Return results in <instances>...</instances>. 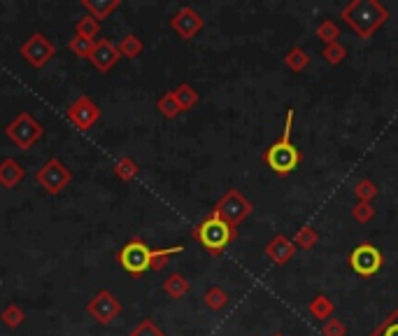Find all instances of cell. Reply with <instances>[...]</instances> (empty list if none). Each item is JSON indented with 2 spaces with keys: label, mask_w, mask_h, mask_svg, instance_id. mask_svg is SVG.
Returning <instances> with one entry per match:
<instances>
[{
  "label": "cell",
  "mask_w": 398,
  "mask_h": 336,
  "mask_svg": "<svg viewBox=\"0 0 398 336\" xmlns=\"http://www.w3.org/2000/svg\"><path fill=\"white\" fill-rule=\"evenodd\" d=\"M340 19H343L359 37L368 40V37H373L375 30H380L384 24H387L389 10L384 8L380 0H352V3L345 5L343 12H340Z\"/></svg>",
  "instance_id": "1"
},
{
  "label": "cell",
  "mask_w": 398,
  "mask_h": 336,
  "mask_svg": "<svg viewBox=\"0 0 398 336\" xmlns=\"http://www.w3.org/2000/svg\"><path fill=\"white\" fill-rule=\"evenodd\" d=\"M291 131H293V110H287V124L282 131V138L275 141L271 148L263 154V161L268 163V168H273L278 175H289L298 168V163L303 161V154L291 141Z\"/></svg>",
  "instance_id": "2"
},
{
  "label": "cell",
  "mask_w": 398,
  "mask_h": 336,
  "mask_svg": "<svg viewBox=\"0 0 398 336\" xmlns=\"http://www.w3.org/2000/svg\"><path fill=\"white\" fill-rule=\"evenodd\" d=\"M191 233H194V238L210 252V255H221L237 236L235 227L226 224V222L215 213H210L208 218H203L198 222Z\"/></svg>",
  "instance_id": "3"
},
{
  "label": "cell",
  "mask_w": 398,
  "mask_h": 336,
  "mask_svg": "<svg viewBox=\"0 0 398 336\" xmlns=\"http://www.w3.org/2000/svg\"><path fill=\"white\" fill-rule=\"evenodd\" d=\"M152 257H154V250L140 236L131 238L124 248L117 252L119 266L131 276H143L147 271H152Z\"/></svg>",
  "instance_id": "4"
},
{
  "label": "cell",
  "mask_w": 398,
  "mask_h": 336,
  "mask_svg": "<svg viewBox=\"0 0 398 336\" xmlns=\"http://www.w3.org/2000/svg\"><path fill=\"white\" fill-rule=\"evenodd\" d=\"M5 136L19 150H30L44 136V126L30 112H21L5 126Z\"/></svg>",
  "instance_id": "5"
},
{
  "label": "cell",
  "mask_w": 398,
  "mask_h": 336,
  "mask_svg": "<svg viewBox=\"0 0 398 336\" xmlns=\"http://www.w3.org/2000/svg\"><path fill=\"white\" fill-rule=\"evenodd\" d=\"M252 211H254L252 201H247L245 196L240 194V189H228V192L215 204V208H212V213L219 215V218L230 227H237L247 215H252Z\"/></svg>",
  "instance_id": "6"
},
{
  "label": "cell",
  "mask_w": 398,
  "mask_h": 336,
  "mask_svg": "<svg viewBox=\"0 0 398 336\" xmlns=\"http://www.w3.org/2000/svg\"><path fill=\"white\" fill-rule=\"evenodd\" d=\"M35 180L47 194H61L63 189L70 185L73 180V173L68 170V166L61 159H49L44 166L35 173Z\"/></svg>",
  "instance_id": "7"
},
{
  "label": "cell",
  "mask_w": 398,
  "mask_h": 336,
  "mask_svg": "<svg viewBox=\"0 0 398 336\" xmlns=\"http://www.w3.org/2000/svg\"><path fill=\"white\" fill-rule=\"evenodd\" d=\"M382 264H384L382 252L370 243H361L359 248L352 250V255H350L352 271H354L356 276H363V278L375 276L377 271L382 269Z\"/></svg>",
  "instance_id": "8"
},
{
  "label": "cell",
  "mask_w": 398,
  "mask_h": 336,
  "mask_svg": "<svg viewBox=\"0 0 398 336\" xmlns=\"http://www.w3.org/2000/svg\"><path fill=\"white\" fill-rule=\"evenodd\" d=\"M87 313L91 315L96 322H100V325H110L112 320H117L121 315V301L110 290H100V292L87 303Z\"/></svg>",
  "instance_id": "9"
},
{
  "label": "cell",
  "mask_w": 398,
  "mask_h": 336,
  "mask_svg": "<svg viewBox=\"0 0 398 336\" xmlns=\"http://www.w3.org/2000/svg\"><path fill=\"white\" fill-rule=\"evenodd\" d=\"M54 54H56V47L49 42V37L42 33H33L21 44L24 61L33 68H44L51 59H54Z\"/></svg>",
  "instance_id": "10"
},
{
  "label": "cell",
  "mask_w": 398,
  "mask_h": 336,
  "mask_svg": "<svg viewBox=\"0 0 398 336\" xmlns=\"http://www.w3.org/2000/svg\"><path fill=\"white\" fill-rule=\"evenodd\" d=\"M100 119V107L96 100H91L89 96H77L68 107V122L77 126L80 131H89L91 126Z\"/></svg>",
  "instance_id": "11"
},
{
  "label": "cell",
  "mask_w": 398,
  "mask_h": 336,
  "mask_svg": "<svg viewBox=\"0 0 398 336\" xmlns=\"http://www.w3.org/2000/svg\"><path fill=\"white\" fill-rule=\"evenodd\" d=\"M203 24H205L203 17L198 15L194 8H179L175 12V17L170 19L172 30H175L182 40H191V37H196L198 33H201Z\"/></svg>",
  "instance_id": "12"
},
{
  "label": "cell",
  "mask_w": 398,
  "mask_h": 336,
  "mask_svg": "<svg viewBox=\"0 0 398 336\" xmlns=\"http://www.w3.org/2000/svg\"><path fill=\"white\" fill-rule=\"evenodd\" d=\"M119 59H121V54H119L117 44H114L112 40L100 37V40H96V47H93L91 59H89V61H91L100 73H107V71H112V68L117 66Z\"/></svg>",
  "instance_id": "13"
},
{
  "label": "cell",
  "mask_w": 398,
  "mask_h": 336,
  "mask_svg": "<svg viewBox=\"0 0 398 336\" xmlns=\"http://www.w3.org/2000/svg\"><path fill=\"white\" fill-rule=\"evenodd\" d=\"M266 255L268 259H273V264L282 266L296 255V245H293V240L284 236V233H278V236H273L271 243L266 245Z\"/></svg>",
  "instance_id": "14"
},
{
  "label": "cell",
  "mask_w": 398,
  "mask_h": 336,
  "mask_svg": "<svg viewBox=\"0 0 398 336\" xmlns=\"http://www.w3.org/2000/svg\"><path fill=\"white\" fill-rule=\"evenodd\" d=\"M24 177H26V168L17 159L8 157V159L0 161V187L15 189Z\"/></svg>",
  "instance_id": "15"
},
{
  "label": "cell",
  "mask_w": 398,
  "mask_h": 336,
  "mask_svg": "<svg viewBox=\"0 0 398 336\" xmlns=\"http://www.w3.org/2000/svg\"><path fill=\"white\" fill-rule=\"evenodd\" d=\"M82 8L89 12V17H93L96 21H102L112 15L114 10L121 8V0H82Z\"/></svg>",
  "instance_id": "16"
},
{
  "label": "cell",
  "mask_w": 398,
  "mask_h": 336,
  "mask_svg": "<svg viewBox=\"0 0 398 336\" xmlns=\"http://www.w3.org/2000/svg\"><path fill=\"white\" fill-rule=\"evenodd\" d=\"M307 313H310L312 318L326 322L329 318H333V313H336V303H333L326 294H317L310 303H307Z\"/></svg>",
  "instance_id": "17"
},
{
  "label": "cell",
  "mask_w": 398,
  "mask_h": 336,
  "mask_svg": "<svg viewBox=\"0 0 398 336\" xmlns=\"http://www.w3.org/2000/svg\"><path fill=\"white\" fill-rule=\"evenodd\" d=\"M163 292L168 294L170 299H182V297L189 292V281L182 274H170L163 281Z\"/></svg>",
  "instance_id": "18"
},
{
  "label": "cell",
  "mask_w": 398,
  "mask_h": 336,
  "mask_svg": "<svg viewBox=\"0 0 398 336\" xmlns=\"http://www.w3.org/2000/svg\"><path fill=\"white\" fill-rule=\"evenodd\" d=\"M117 49H119L121 59H138V56L143 54V40H140L138 35L128 33L117 42Z\"/></svg>",
  "instance_id": "19"
},
{
  "label": "cell",
  "mask_w": 398,
  "mask_h": 336,
  "mask_svg": "<svg viewBox=\"0 0 398 336\" xmlns=\"http://www.w3.org/2000/svg\"><path fill=\"white\" fill-rule=\"evenodd\" d=\"M112 170H114V175H117L121 182H131V180H136V177H138L140 166L131 159V157H119V159L114 161V168Z\"/></svg>",
  "instance_id": "20"
},
{
  "label": "cell",
  "mask_w": 398,
  "mask_h": 336,
  "mask_svg": "<svg viewBox=\"0 0 398 336\" xmlns=\"http://www.w3.org/2000/svg\"><path fill=\"white\" fill-rule=\"evenodd\" d=\"M75 35H80V37H89V40H96V37L100 35V21H96L93 17H82V19H77V24H75Z\"/></svg>",
  "instance_id": "21"
},
{
  "label": "cell",
  "mask_w": 398,
  "mask_h": 336,
  "mask_svg": "<svg viewBox=\"0 0 398 336\" xmlns=\"http://www.w3.org/2000/svg\"><path fill=\"white\" fill-rule=\"evenodd\" d=\"M93 47H96V40H89V37L75 35L68 40V49L77 56V59H91Z\"/></svg>",
  "instance_id": "22"
},
{
  "label": "cell",
  "mask_w": 398,
  "mask_h": 336,
  "mask_svg": "<svg viewBox=\"0 0 398 336\" xmlns=\"http://www.w3.org/2000/svg\"><path fill=\"white\" fill-rule=\"evenodd\" d=\"M156 110L161 112V115L165 119H175L179 112H182V107H179L177 103V98H175V94L172 91H165L161 98L156 100Z\"/></svg>",
  "instance_id": "23"
},
{
  "label": "cell",
  "mask_w": 398,
  "mask_h": 336,
  "mask_svg": "<svg viewBox=\"0 0 398 336\" xmlns=\"http://www.w3.org/2000/svg\"><path fill=\"white\" fill-rule=\"evenodd\" d=\"M172 94H175V98L182 110H191V107L198 103V91L191 85H187V82H182Z\"/></svg>",
  "instance_id": "24"
},
{
  "label": "cell",
  "mask_w": 398,
  "mask_h": 336,
  "mask_svg": "<svg viewBox=\"0 0 398 336\" xmlns=\"http://www.w3.org/2000/svg\"><path fill=\"white\" fill-rule=\"evenodd\" d=\"M293 240V245L296 248H300V250H312L314 245L319 243V233L312 229V227H300V229L296 231V236L291 238Z\"/></svg>",
  "instance_id": "25"
},
{
  "label": "cell",
  "mask_w": 398,
  "mask_h": 336,
  "mask_svg": "<svg viewBox=\"0 0 398 336\" xmlns=\"http://www.w3.org/2000/svg\"><path fill=\"white\" fill-rule=\"evenodd\" d=\"M0 320L5 322V327L10 329H17L24 325L26 320V313L21 306H17V303H8V306L3 308V313H0Z\"/></svg>",
  "instance_id": "26"
},
{
  "label": "cell",
  "mask_w": 398,
  "mask_h": 336,
  "mask_svg": "<svg viewBox=\"0 0 398 336\" xmlns=\"http://www.w3.org/2000/svg\"><path fill=\"white\" fill-rule=\"evenodd\" d=\"M284 66H287V68H291L293 73H300V71H305V68L310 66V56H307L305 49L293 47L291 52H289V54L284 56Z\"/></svg>",
  "instance_id": "27"
},
{
  "label": "cell",
  "mask_w": 398,
  "mask_h": 336,
  "mask_svg": "<svg viewBox=\"0 0 398 336\" xmlns=\"http://www.w3.org/2000/svg\"><path fill=\"white\" fill-rule=\"evenodd\" d=\"M203 301H205V306H208L210 310H221V308L228 303V294L224 292L221 288H217V285H212V288L208 290V292L203 294Z\"/></svg>",
  "instance_id": "28"
},
{
  "label": "cell",
  "mask_w": 398,
  "mask_h": 336,
  "mask_svg": "<svg viewBox=\"0 0 398 336\" xmlns=\"http://www.w3.org/2000/svg\"><path fill=\"white\" fill-rule=\"evenodd\" d=\"M377 192H380V189H377V185H375L373 180H370V177H363V180H359L356 187H354L356 199L359 201H365V204H370V201H373L375 196H377Z\"/></svg>",
  "instance_id": "29"
},
{
  "label": "cell",
  "mask_w": 398,
  "mask_h": 336,
  "mask_svg": "<svg viewBox=\"0 0 398 336\" xmlns=\"http://www.w3.org/2000/svg\"><path fill=\"white\" fill-rule=\"evenodd\" d=\"M370 336H398V308L394 313H389L387 318H384V322H380V325L370 332Z\"/></svg>",
  "instance_id": "30"
},
{
  "label": "cell",
  "mask_w": 398,
  "mask_h": 336,
  "mask_svg": "<svg viewBox=\"0 0 398 336\" xmlns=\"http://www.w3.org/2000/svg\"><path fill=\"white\" fill-rule=\"evenodd\" d=\"M317 37L324 42V47H326V44L338 42V37H340L338 24H336V21H322V24L317 26Z\"/></svg>",
  "instance_id": "31"
},
{
  "label": "cell",
  "mask_w": 398,
  "mask_h": 336,
  "mask_svg": "<svg viewBox=\"0 0 398 336\" xmlns=\"http://www.w3.org/2000/svg\"><path fill=\"white\" fill-rule=\"evenodd\" d=\"M184 248L182 245H175V248H161V250H154V257H152V271H161L165 264H168V259L172 255H179Z\"/></svg>",
  "instance_id": "32"
},
{
  "label": "cell",
  "mask_w": 398,
  "mask_h": 336,
  "mask_svg": "<svg viewBox=\"0 0 398 336\" xmlns=\"http://www.w3.org/2000/svg\"><path fill=\"white\" fill-rule=\"evenodd\" d=\"M375 218V206L373 204H365V201H359L356 206H352V220L359 222V224H365Z\"/></svg>",
  "instance_id": "33"
},
{
  "label": "cell",
  "mask_w": 398,
  "mask_h": 336,
  "mask_svg": "<svg viewBox=\"0 0 398 336\" xmlns=\"http://www.w3.org/2000/svg\"><path fill=\"white\" fill-rule=\"evenodd\" d=\"M128 336H165V334L156 327V322L147 318V320H140Z\"/></svg>",
  "instance_id": "34"
},
{
  "label": "cell",
  "mask_w": 398,
  "mask_h": 336,
  "mask_svg": "<svg viewBox=\"0 0 398 336\" xmlns=\"http://www.w3.org/2000/svg\"><path fill=\"white\" fill-rule=\"evenodd\" d=\"M347 56V49L343 47L340 42H333V44H326L324 47V59L331 63V66H338L340 61Z\"/></svg>",
  "instance_id": "35"
},
{
  "label": "cell",
  "mask_w": 398,
  "mask_h": 336,
  "mask_svg": "<svg viewBox=\"0 0 398 336\" xmlns=\"http://www.w3.org/2000/svg\"><path fill=\"white\" fill-rule=\"evenodd\" d=\"M347 334V327L340 318H329L322 325V336H345Z\"/></svg>",
  "instance_id": "36"
},
{
  "label": "cell",
  "mask_w": 398,
  "mask_h": 336,
  "mask_svg": "<svg viewBox=\"0 0 398 336\" xmlns=\"http://www.w3.org/2000/svg\"><path fill=\"white\" fill-rule=\"evenodd\" d=\"M275 336H284V334H275Z\"/></svg>",
  "instance_id": "37"
}]
</instances>
